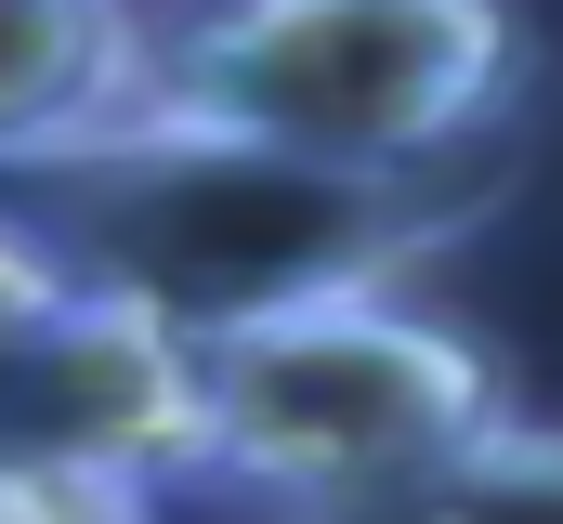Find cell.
Masks as SVG:
<instances>
[{"mask_svg":"<svg viewBox=\"0 0 563 524\" xmlns=\"http://www.w3.org/2000/svg\"><path fill=\"white\" fill-rule=\"evenodd\" d=\"M13 184H26L13 223L66 275L132 288L197 341L276 328L314 302H380L485 197L445 171H328V157H288L250 131H184V119H144L66 171H13Z\"/></svg>","mask_w":563,"mask_h":524,"instance_id":"6da1fadb","label":"cell"},{"mask_svg":"<svg viewBox=\"0 0 563 524\" xmlns=\"http://www.w3.org/2000/svg\"><path fill=\"white\" fill-rule=\"evenodd\" d=\"M498 0H210L157 26V119L328 171H445L511 92Z\"/></svg>","mask_w":563,"mask_h":524,"instance_id":"7a4b0ae2","label":"cell"},{"mask_svg":"<svg viewBox=\"0 0 563 524\" xmlns=\"http://www.w3.org/2000/svg\"><path fill=\"white\" fill-rule=\"evenodd\" d=\"M485 433H511L498 368L407 288H380V302H314V315L210 341V472L197 485L276 524H328L472 459Z\"/></svg>","mask_w":563,"mask_h":524,"instance_id":"3957f363","label":"cell"},{"mask_svg":"<svg viewBox=\"0 0 563 524\" xmlns=\"http://www.w3.org/2000/svg\"><path fill=\"white\" fill-rule=\"evenodd\" d=\"M0 341H13V459H92V472H210V341L170 328L132 288H92L0 237Z\"/></svg>","mask_w":563,"mask_h":524,"instance_id":"277c9868","label":"cell"},{"mask_svg":"<svg viewBox=\"0 0 563 524\" xmlns=\"http://www.w3.org/2000/svg\"><path fill=\"white\" fill-rule=\"evenodd\" d=\"M144 119H157V26L132 0H13V53H0V157L13 171H66Z\"/></svg>","mask_w":563,"mask_h":524,"instance_id":"5b68a950","label":"cell"},{"mask_svg":"<svg viewBox=\"0 0 563 524\" xmlns=\"http://www.w3.org/2000/svg\"><path fill=\"white\" fill-rule=\"evenodd\" d=\"M328 524H563V433L551 419H511L472 459H445V472L367 499V512H328Z\"/></svg>","mask_w":563,"mask_h":524,"instance_id":"8992f818","label":"cell"},{"mask_svg":"<svg viewBox=\"0 0 563 524\" xmlns=\"http://www.w3.org/2000/svg\"><path fill=\"white\" fill-rule=\"evenodd\" d=\"M0 524H157L144 472H92V459H13L0 472Z\"/></svg>","mask_w":563,"mask_h":524,"instance_id":"52a82bcc","label":"cell"}]
</instances>
